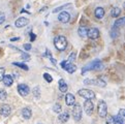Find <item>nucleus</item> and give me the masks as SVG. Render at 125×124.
<instances>
[{"label": "nucleus", "mask_w": 125, "mask_h": 124, "mask_svg": "<svg viewBox=\"0 0 125 124\" xmlns=\"http://www.w3.org/2000/svg\"><path fill=\"white\" fill-rule=\"evenodd\" d=\"M115 118V121H116V124H124V120H123V118L120 116V115L118 114L116 117H114Z\"/></svg>", "instance_id": "26"}, {"label": "nucleus", "mask_w": 125, "mask_h": 124, "mask_svg": "<svg viewBox=\"0 0 125 124\" xmlns=\"http://www.w3.org/2000/svg\"><path fill=\"white\" fill-rule=\"evenodd\" d=\"M12 64L16 65V66H18V67L22 68V69H24V70H28V69H29L28 66L26 65V64H24V63H20V62H14Z\"/></svg>", "instance_id": "25"}, {"label": "nucleus", "mask_w": 125, "mask_h": 124, "mask_svg": "<svg viewBox=\"0 0 125 124\" xmlns=\"http://www.w3.org/2000/svg\"><path fill=\"white\" fill-rule=\"evenodd\" d=\"M4 21H5V15L3 12H0V25L4 23Z\"/></svg>", "instance_id": "35"}, {"label": "nucleus", "mask_w": 125, "mask_h": 124, "mask_svg": "<svg viewBox=\"0 0 125 124\" xmlns=\"http://www.w3.org/2000/svg\"><path fill=\"white\" fill-rule=\"evenodd\" d=\"M23 48H24V50H25V51H30L32 47H31L30 43H25V45L23 46Z\"/></svg>", "instance_id": "36"}, {"label": "nucleus", "mask_w": 125, "mask_h": 124, "mask_svg": "<svg viewBox=\"0 0 125 124\" xmlns=\"http://www.w3.org/2000/svg\"><path fill=\"white\" fill-rule=\"evenodd\" d=\"M106 124H116V121H115V118L113 116H110L106 119Z\"/></svg>", "instance_id": "31"}, {"label": "nucleus", "mask_w": 125, "mask_h": 124, "mask_svg": "<svg viewBox=\"0 0 125 124\" xmlns=\"http://www.w3.org/2000/svg\"><path fill=\"white\" fill-rule=\"evenodd\" d=\"M58 120H59L61 123H65V122H67L69 120V114L68 113H61L59 116H58Z\"/></svg>", "instance_id": "17"}, {"label": "nucleus", "mask_w": 125, "mask_h": 124, "mask_svg": "<svg viewBox=\"0 0 125 124\" xmlns=\"http://www.w3.org/2000/svg\"><path fill=\"white\" fill-rule=\"evenodd\" d=\"M65 103L67 105H73L75 103V97L71 93H67L65 96Z\"/></svg>", "instance_id": "12"}, {"label": "nucleus", "mask_w": 125, "mask_h": 124, "mask_svg": "<svg viewBox=\"0 0 125 124\" xmlns=\"http://www.w3.org/2000/svg\"><path fill=\"white\" fill-rule=\"evenodd\" d=\"M28 23H29V21H28L27 18L21 17L15 22V25H16V27H18V28H23V27H25V26H27Z\"/></svg>", "instance_id": "9"}, {"label": "nucleus", "mask_w": 125, "mask_h": 124, "mask_svg": "<svg viewBox=\"0 0 125 124\" xmlns=\"http://www.w3.org/2000/svg\"><path fill=\"white\" fill-rule=\"evenodd\" d=\"M58 20H59V22H61V23H68L69 20H70V15L68 14L67 11H61L59 15H58Z\"/></svg>", "instance_id": "8"}, {"label": "nucleus", "mask_w": 125, "mask_h": 124, "mask_svg": "<svg viewBox=\"0 0 125 124\" xmlns=\"http://www.w3.org/2000/svg\"><path fill=\"white\" fill-rule=\"evenodd\" d=\"M12 49H15V50H17V51H19L20 53H21V57H22V59L23 60H29L30 59V55L29 54H27V53H24V52H22V51H20V50H18V49L16 48V47H11Z\"/></svg>", "instance_id": "24"}, {"label": "nucleus", "mask_w": 125, "mask_h": 124, "mask_svg": "<svg viewBox=\"0 0 125 124\" xmlns=\"http://www.w3.org/2000/svg\"><path fill=\"white\" fill-rule=\"evenodd\" d=\"M119 115L121 116L122 118L125 119V109H121V110H119Z\"/></svg>", "instance_id": "38"}, {"label": "nucleus", "mask_w": 125, "mask_h": 124, "mask_svg": "<svg viewBox=\"0 0 125 124\" xmlns=\"http://www.w3.org/2000/svg\"><path fill=\"white\" fill-rule=\"evenodd\" d=\"M97 113H98V115H99V117H101V118L106 117V115H108V105H106L104 100H100L99 103H98Z\"/></svg>", "instance_id": "3"}, {"label": "nucleus", "mask_w": 125, "mask_h": 124, "mask_svg": "<svg viewBox=\"0 0 125 124\" xmlns=\"http://www.w3.org/2000/svg\"><path fill=\"white\" fill-rule=\"evenodd\" d=\"M88 28L86 27V26H81V27L79 28V30H78V33H79V35L81 37H86L87 35H88Z\"/></svg>", "instance_id": "18"}, {"label": "nucleus", "mask_w": 125, "mask_h": 124, "mask_svg": "<svg viewBox=\"0 0 125 124\" xmlns=\"http://www.w3.org/2000/svg\"><path fill=\"white\" fill-rule=\"evenodd\" d=\"M10 112H11V109L8 104H3L1 109H0V114L2 115L3 117H7L10 115Z\"/></svg>", "instance_id": "11"}, {"label": "nucleus", "mask_w": 125, "mask_h": 124, "mask_svg": "<svg viewBox=\"0 0 125 124\" xmlns=\"http://www.w3.org/2000/svg\"><path fill=\"white\" fill-rule=\"evenodd\" d=\"M18 92L21 96H27L30 92V88L26 84H19L18 85Z\"/></svg>", "instance_id": "6"}, {"label": "nucleus", "mask_w": 125, "mask_h": 124, "mask_svg": "<svg viewBox=\"0 0 125 124\" xmlns=\"http://www.w3.org/2000/svg\"><path fill=\"white\" fill-rule=\"evenodd\" d=\"M54 45L57 50L65 51L68 46V42H67V39H66L65 36H63V35H58L54 39Z\"/></svg>", "instance_id": "1"}, {"label": "nucleus", "mask_w": 125, "mask_h": 124, "mask_svg": "<svg viewBox=\"0 0 125 124\" xmlns=\"http://www.w3.org/2000/svg\"><path fill=\"white\" fill-rule=\"evenodd\" d=\"M22 116H23L24 119L28 120V119H30L31 116H32V111H31L29 108H24L22 110Z\"/></svg>", "instance_id": "15"}, {"label": "nucleus", "mask_w": 125, "mask_h": 124, "mask_svg": "<svg viewBox=\"0 0 125 124\" xmlns=\"http://www.w3.org/2000/svg\"><path fill=\"white\" fill-rule=\"evenodd\" d=\"M94 16L97 18V19H102L104 17V10L102 7H97L95 10Z\"/></svg>", "instance_id": "19"}, {"label": "nucleus", "mask_w": 125, "mask_h": 124, "mask_svg": "<svg viewBox=\"0 0 125 124\" xmlns=\"http://www.w3.org/2000/svg\"><path fill=\"white\" fill-rule=\"evenodd\" d=\"M73 60H75V53H71L70 56H69V58H68V62L73 61Z\"/></svg>", "instance_id": "37"}, {"label": "nucleus", "mask_w": 125, "mask_h": 124, "mask_svg": "<svg viewBox=\"0 0 125 124\" xmlns=\"http://www.w3.org/2000/svg\"><path fill=\"white\" fill-rule=\"evenodd\" d=\"M123 6H124V10H125V2H124V4H123Z\"/></svg>", "instance_id": "42"}, {"label": "nucleus", "mask_w": 125, "mask_h": 124, "mask_svg": "<svg viewBox=\"0 0 125 124\" xmlns=\"http://www.w3.org/2000/svg\"><path fill=\"white\" fill-rule=\"evenodd\" d=\"M95 85L97 86H99V87H105L106 86V83L104 79H101V78H98L95 80Z\"/></svg>", "instance_id": "22"}, {"label": "nucleus", "mask_w": 125, "mask_h": 124, "mask_svg": "<svg viewBox=\"0 0 125 124\" xmlns=\"http://www.w3.org/2000/svg\"><path fill=\"white\" fill-rule=\"evenodd\" d=\"M58 84H59V90L61 92H66L68 89V85L65 83V81L63 79H60L59 82H58Z\"/></svg>", "instance_id": "16"}, {"label": "nucleus", "mask_w": 125, "mask_h": 124, "mask_svg": "<svg viewBox=\"0 0 125 124\" xmlns=\"http://www.w3.org/2000/svg\"><path fill=\"white\" fill-rule=\"evenodd\" d=\"M67 6H69V4H64V5H62V6H59V7H57V8H55L54 10H53V12H58V11H60V10H62L63 8H65V7H67Z\"/></svg>", "instance_id": "32"}, {"label": "nucleus", "mask_w": 125, "mask_h": 124, "mask_svg": "<svg viewBox=\"0 0 125 124\" xmlns=\"http://www.w3.org/2000/svg\"><path fill=\"white\" fill-rule=\"evenodd\" d=\"M110 34H111V37L113 38V39L117 38V37L119 36V29L113 27V29H112V31H111V33H110Z\"/></svg>", "instance_id": "23"}, {"label": "nucleus", "mask_w": 125, "mask_h": 124, "mask_svg": "<svg viewBox=\"0 0 125 124\" xmlns=\"http://www.w3.org/2000/svg\"><path fill=\"white\" fill-rule=\"evenodd\" d=\"M87 36L90 39H97L98 37H99V30H98V28H95V27L89 29Z\"/></svg>", "instance_id": "10"}, {"label": "nucleus", "mask_w": 125, "mask_h": 124, "mask_svg": "<svg viewBox=\"0 0 125 124\" xmlns=\"http://www.w3.org/2000/svg\"><path fill=\"white\" fill-rule=\"evenodd\" d=\"M73 116L75 121H80L82 119V107L79 103L73 104Z\"/></svg>", "instance_id": "5"}, {"label": "nucleus", "mask_w": 125, "mask_h": 124, "mask_svg": "<svg viewBox=\"0 0 125 124\" xmlns=\"http://www.w3.org/2000/svg\"><path fill=\"white\" fill-rule=\"evenodd\" d=\"M35 38H36V35H35L33 32H30V41H34Z\"/></svg>", "instance_id": "39"}, {"label": "nucleus", "mask_w": 125, "mask_h": 124, "mask_svg": "<svg viewBox=\"0 0 125 124\" xmlns=\"http://www.w3.org/2000/svg\"><path fill=\"white\" fill-rule=\"evenodd\" d=\"M122 26H125V17H123V18H120V19H118L117 21L114 23V26L113 27H115V28H117V29H119L120 27H122Z\"/></svg>", "instance_id": "20"}, {"label": "nucleus", "mask_w": 125, "mask_h": 124, "mask_svg": "<svg viewBox=\"0 0 125 124\" xmlns=\"http://www.w3.org/2000/svg\"><path fill=\"white\" fill-rule=\"evenodd\" d=\"M6 97H7L6 91L3 90V89H1V90H0V100H5Z\"/></svg>", "instance_id": "28"}, {"label": "nucleus", "mask_w": 125, "mask_h": 124, "mask_svg": "<svg viewBox=\"0 0 125 124\" xmlns=\"http://www.w3.org/2000/svg\"><path fill=\"white\" fill-rule=\"evenodd\" d=\"M4 72H5V69H4L3 67H0V82L2 81L3 78H4V76H5V74H4Z\"/></svg>", "instance_id": "33"}, {"label": "nucleus", "mask_w": 125, "mask_h": 124, "mask_svg": "<svg viewBox=\"0 0 125 124\" xmlns=\"http://www.w3.org/2000/svg\"><path fill=\"white\" fill-rule=\"evenodd\" d=\"M104 68V64H102V62L100 60H94L92 61L91 63H89L87 66H85V67L82 68V73L84 74L85 72H88V70H100Z\"/></svg>", "instance_id": "2"}, {"label": "nucleus", "mask_w": 125, "mask_h": 124, "mask_svg": "<svg viewBox=\"0 0 125 124\" xmlns=\"http://www.w3.org/2000/svg\"><path fill=\"white\" fill-rule=\"evenodd\" d=\"M66 72H69V73H73L75 70H77V66H75L74 64H73V63H70V62H66V64L64 65V67H63Z\"/></svg>", "instance_id": "13"}, {"label": "nucleus", "mask_w": 125, "mask_h": 124, "mask_svg": "<svg viewBox=\"0 0 125 124\" xmlns=\"http://www.w3.org/2000/svg\"><path fill=\"white\" fill-rule=\"evenodd\" d=\"M43 79H44V81H47L48 83H52L53 82V77L51 76V74H49V73H43Z\"/></svg>", "instance_id": "27"}, {"label": "nucleus", "mask_w": 125, "mask_h": 124, "mask_svg": "<svg viewBox=\"0 0 125 124\" xmlns=\"http://www.w3.org/2000/svg\"><path fill=\"white\" fill-rule=\"evenodd\" d=\"M53 111H54L55 113H57V114H59V113H61V111H62V108H61V105L59 104V103H56L54 107H53Z\"/></svg>", "instance_id": "29"}, {"label": "nucleus", "mask_w": 125, "mask_h": 124, "mask_svg": "<svg viewBox=\"0 0 125 124\" xmlns=\"http://www.w3.org/2000/svg\"><path fill=\"white\" fill-rule=\"evenodd\" d=\"M33 94L34 96L36 97V98H39L41 97V91H39V87H34V89H33Z\"/></svg>", "instance_id": "30"}, {"label": "nucleus", "mask_w": 125, "mask_h": 124, "mask_svg": "<svg viewBox=\"0 0 125 124\" xmlns=\"http://www.w3.org/2000/svg\"><path fill=\"white\" fill-rule=\"evenodd\" d=\"M20 37H12L10 38V41H19Z\"/></svg>", "instance_id": "40"}, {"label": "nucleus", "mask_w": 125, "mask_h": 124, "mask_svg": "<svg viewBox=\"0 0 125 124\" xmlns=\"http://www.w3.org/2000/svg\"><path fill=\"white\" fill-rule=\"evenodd\" d=\"M43 56H44V57H47V58H49V59H51V58H53V57H52V55H51V52H50V51H49V50H48V49H47V50H46V52H44V54H43Z\"/></svg>", "instance_id": "34"}, {"label": "nucleus", "mask_w": 125, "mask_h": 124, "mask_svg": "<svg viewBox=\"0 0 125 124\" xmlns=\"http://www.w3.org/2000/svg\"><path fill=\"white\" fill-rule=\"evenodd\" d=\"M78 94L81 97H83V98H85V99L92 100V99L95 98V93L93 92L92 90H89V89H80L78 91Z\"/></svg>", "instance_id": "4"}, {"label": "nucleus", "mask_w": 125, "mask_h": 124, "mask_svg": "<svg viewBox=\"0 0 125 124\" xmlns=\"http://www.w3.org/2000/svg\"><path fill=\"white\" fill-rule=\"evenodd\" d=\"M50 60H51V62H52V63L54 64V65H56V64H57V61H56V60H55L54 58H51Z\"/></svg>", "instance_id": "41"}, {"label": "nucleus", "mask_w": 125, "mask_h": 124, "mask_svg": "<svg viewBox=\"0 0 125 124\" xmlns=\"http://www.w3.org/2000/svg\"><path fill=\"white\" fill-rule=\"evenodd\" d=\"M84 110H85V112H86L87 115H91L92 114L93 110H94V104H93L92 100H90V99H86V100H85V103H84Z\"/></svg>", "instance_id": "7"}, {"label": "nucleus", "mask_w": 125, "mask_h": 124, "mask_svg": "<svg viewBox=\"0 0 125 124\" xmlns=\"http://www.w3.org/2000/svg\"><path fill=\"white\" fill-rule=\"evenodd\" d=\"M2 81H3V84L6 87H10V86L12 85V83H14V79H12V77L10 76V74H5Z\"/></svg>", "instance_id": "14"}, {"label": "nucleus", "mask_w": 125, "mask_h": 124, "mask_svg": "<svg viewBox=\"0 0 125 124\" xmlns=\"http://www.w3.org/2000/svg\"><path fill=\"white\" fill-rule=\"evenodd\" d=\"M120 14H121V10H120L119 7H117V6H114L111 10V16L113 18H118L120 16Z\"/></svg>", "instance_id": "21"}]
</instances>
